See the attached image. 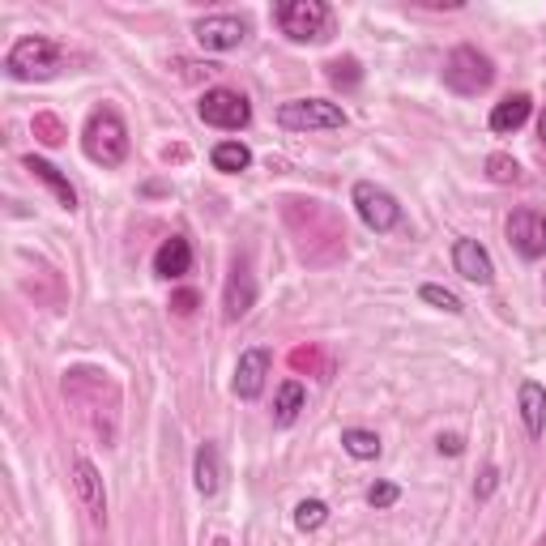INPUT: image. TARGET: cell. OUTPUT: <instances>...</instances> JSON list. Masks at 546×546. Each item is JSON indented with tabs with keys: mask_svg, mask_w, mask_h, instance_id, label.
<instances>
[{
	"mask_svg": "<svg viewBox=\"0 0 546 546\" xmlns=\"http://www.w3.org/2000/svg\"><path fill=\"white\" fill-rule=\"evenodd\" d=\"M244 39H248V18H235V13H210V18L197 22V43L205 52H235Z\"/></svg>",
	"mask_w": 546,
	"mask_h": 546,
	"instance_id": "obj_8",
	"label": "cell"
},
{
	"mask_svg": "<svg viewBox=\"0 0 546 546\" xmlns=\"http://www.w3.org/2000/svg\"><path fill=\"white\" fill-rule=\"evenodd\" d=\"M453 269L461 273L465 282H474V286H491L495 282L491 252L478 244V239H457V244H453Z\"/></svg>",
	"mask_w": 546,
	"mask_h": 546,
	"instance_id": "obj_12",
	"label": "cell"
},
{
	"mask_svg": "<svg viewBox=\"0 0 546 546\" xmlns=\"http://www.w3.org/2000/svg\"><path fill=\"white\" fill-rule=\"evenodd\" d=\"M197 116L210 124V128H227V133H239V128H248V120H252V103H248L239 90L214 86V90L201 94Z\"/></svg>",
	"mask_w": 546,
	"mask_h": 546,
	"instance_id": "obj_7",
	"label": "cell"
},
{
	"mask_svg": "<svg viewBox=\"0 0 546 546\" xmlns=\"http://www.w3.org/2000/svg\"><path fill=\"white\" fill-rule=\"evenodd\" d=\"M64 69V52L56 39L47 35H26L9 47L5 56V73L13 82H47V77H56Z\"/></svg>",
	"mask_w": 546,
	"mask_h": 546,
	"instance_id": "obj_1",
	"label": "cell"
},
{
	"mask_svg": "<svg viewBox=\"0 0 546 546\" xmlns=\"http://www.w3.org/2000/svg\"><path fill=\"white\" fill-rule=\"evenodd\" d=\"M538 137H542V146H546V111L538 116Z\"/></svg>",
	"mask_w": 546,
	"mask_h": 546,
	"instance_id": "obj_31",
	"label": "cell"
},
{
	"mask_svg": "<svg viewBox=\"0 0 546 546\" xmlns=\"http://www.w3.org/2000/svg\"><path fill=\"white\" fill-rule=\"evenodd\" d=\"M73 487H77V500L90 512L94 525H107V491H103V474L94 470V461L77 457L73 461Z\"/></svg>",
	"mask_w": 546,
	"mask_h": 546,
	"instance_id": "obj_11",
	"label": "cell"
},
{
	"mask_svg": "<svg viewBox=\"0 0 546 546\" xmlns=\"http://www.w3.org/2000/svg\"><path fill=\"white\" fill-rule=\"evenodd\" d=\"M303 406H308V389H303L299 380H282L278 384V397H273V423L278 427H291Z\"/></svg>",
	"mask_w": 546,
	"mask_h": 546,
	"instance_id": "obj_19",
	"label": "cell"
},
{
	"mask_svg": "<svg viewBox=\"0 0 546 546\" xmlns=\"http://www.w3.org/2000/svg\"><path fill=\"white\" fill-rule=\"evenodd\" d=\"M192 487H197V495H218V487H222V457H218V444H210L205 440L201 448H197V461H192Z\"/></svg>",
	"mask_w": 546,
	"mask_h": 546,
	"instance_id": "obj_17",
	"label": "cell"
},
{
	"mask_svg": "<svg viewBox=\"0 0 546 546\" xmlns=\"http://www.w3.org/2000/svg\"><path fill=\"white\" fill-rule=\"evenodd\" d=\"M171 303H175V312H180V316H188L192 308H197V295H192V291H180V295H175Z\"/></svg>",
	"mask_w": 546,
	"mask_h": 546,
	"instance_id": "obj_30",
	"label": "cell"
},
{
	"mask_svg": "<svg viewBox=\"0 0 546 546\" xmlns=\"http://www.w3.org/2000/svg\"><path fill=\"white\" fill-rule=\"evenodd\" d=\"M487 175H491V184H517L521 180V167L512 163L508 154H491L487 158Z\"/></svg>",
	"mask_w": 546,
	"mask_h": 546,
	"instance_id": "obj_24",
	"label": "cell"
},
{
	"mask_svg": "<svg viewBox=\"0 0 546 546\" xmlns=\"http://www.w3.org/2000/svg\"><path fill=\"white\" fill-rule=\"evenodd\" d=\"M401 500V487L397 483H376V487H367V504L372 508H393Z\"/></svg>",
	"mask_w": 546,
	"mask_h": 546,
	"instance_id": "obj_26",
	"label": "cell"
},
{
	"mask_svg": "<svg viewBox=\"0 0 546 546\" xmlns=\"http://www.w3.org/2000/svg\"><path fill=\"white\" fill-rule=\"evenodd\" d=\"M529 111H534L529 94H508V99H500L491 107V133H517V128L529 120Z\"/></svg>",
	"mask_w": 546,
	"mask_h": 546,
	"instance_id": "obj_18",
	"label": "cell"
},
{
	"mask_svg": "<svg viewBox=\"0 0 546 546\" xmlns=\"http://www.w3.org/2000/svg\"><path fill=\"white\" fill-rule=\"evenodd\" d=\"M325 521H329V504L325 500H303L295 508V525L303 529V534H312V529H320Z\"/></svg>",
	"mask_w": 546,
	"mask_h": 546,
	"instance_id": "obj_23",
	"label": "cell"
},
{
	"mask_svg": "<svg viewBox=\"0 0 546 546\" xmlns=\"http://www.w3.org/2000/svg\"><path fill=\"white\" fill-rule=\"evenodd\" d=\"M210 163L222 175H239V171L252 167V150L244 146V141H218V146L210 150Z\"/></svg>",
	"mask_w": 546,
	"mask_h": 546,
	"instance_id": "obj_20",
	"label": "cell"
},
{
	"mask_svg": "<svg viewBox=\"0 0 546 546\" xmlns=\"http://www.w3.org/2000/svg\"><path fill=\"white\" fill-rule=\"evenodd\" d=\"M269 363H273V355H269L265 346H252V350H244V355H239L235 380H231V389H235L239 401H256V397H261L265 376H269Z\"/></svg>",
	"mask_w": 546,
	"mask_h": 546,
	"instance_id": "obj_10",
	"label": "cell"
},
{
	"mask_svg": "<svg viewBox=\"0 0 546 546\" xmlns=\"http://www.w3.org/2000/svg\"><path fill=\"white\" fill-rule=\"evenodd\" d=\"M273 22L291 43H320L333 30V9L325 0H282L273 9Z\"/></svg>",
	"mask_w": 546,
	"mask_h": 546,
	"instance_id": "obj_3",
	"label": "cell"
},
{
	"mask_svg": "<svg viewBox=\"0 0 546 546\" xmlns=\"http://www.w3.org/2000/svg\"><path fill=\"white\" fill-rule=\"evenodd\" d=\"M82 150L99 167H124L128 158V128L116 107H99L82 128Z\"/></svg>",
	"mask_w": 546,
	"mask_h": 546,
	"instance_id": "obj_2",
	"label": "cell"
},
{
	"mask_svg": "<svg viewBox=\"0 0 546 546\" xmlns=\"http://www.w3.org/2000/svg\"><path fill=\"white\" fill-rule=\"evenodd\" d=\"M256 303V278L248 269V256H235L231 265V278H227V295H222V308H227V320L248 316Z\"/></svg>",
	"mask_w": 546,
	"mask_h": 546,
	"instance_id": "obj_13",
	"label": "cell"
},
{
	"mask_svg": "<svg viewBox=\"0 0 546 546\" xmlns=\"http://www.w3.org/2000/svg\"><path fill=\"white\" fill-rule=\"evenodd\" d=\"M35 128L43 133L47 146H56V141H60V128H56V120H52V116H39V120H35Z\"/></svg>",
	"mask_w": 546,
	"mask_h": 546,
	"instance_id": "obj_27",
	"label": "cell"
},
{
	"mask_svg": "<svg viewBox=\"0 0 546 546\" xmlns=\"http://www.w3.org/2000/svg\"><path fill=\"white\" fill-rule=\"evenodd\" d=\"M508 244L517 248L525 261L546 256V214L542 210H517L508 218Z\"/></svg>",
	"mask_w": 546,
	"mask_h": 546,
	"instance_id": "obj_9",
	"label": "cell"
},
{
	"mask_svg": "<svg viewBox=\"0 0 546 546\" xmlns=\"http://www.w3.org/2000/svg\"><path fill=\"white\" fill-rule=\"evenodd\" d=\"M419 299L423 303H431V308H440V312H448V316H461L465 312V303L448 291V286H436V282H427L423 291H419Z\"/></svg>",
	"mask_w": 546,
	"mask_h": 546,
	"instance_id": "obj_22",
	"label": "cell"
},
{
	"mask_svg": "<svg viewBox=\"0 0 546 546\" xmlns=\"http://www.w3.org/2000/svg\"><path fill=\"white\" fill-rule=\"evenodd\" d=\"M342 448L355 461H376L380 457V436H376V431H367V427H346L342 431Z\"/></svg>",
	"mask_w": 546,
	"mask_h": 546,
	"instance_id": "obj_21",
	"label": "cell"
},
{
	"mask_svg": "<svg viewBox=\"0 0 546 546\" xmlns=\"http://www.w3.org/2000/svg\"><path fill=\"white\" fill-rule=\"evenodd\" d=\"M517 401H521V423L529 431V440H542V431H546V389L538 380H521Z\"/></svg>",
	"mask_w": 546,
	"mask_h": 546,
	"instance_id": "obj_16",
	"label": "cell"
},
{
	"mask_svg": "<svg viewBox=\"0 0 546 546\" xmlns=\"http://www.w3.org/2000/svg\"><path fill=\"white\" fill-rule=\"evenodd\" d=\"M188 269H192L188 239H184V235L163 239V244H158V252H154V273H158V278H163V282H180Z\"/></svg>",
	"mask_w": 546,
	"mask_h": 546,
	"instance_id": "obj_15",
	"label": "cell"
},
{
	"mask_svg": "<svg viewBox=\"0 0 546 546\" xmlns=\"http://www.w3.org/2000/svg\"><path fill=\"white\" fill-rule=\"evenodd\" d=\"M350 201H355V210L363 218V227L367 231H376V235H389L397 227H406V214H401V205L389 188H380L372 180H359L355 192H350Z\"/></svg>",
	"mask_w": 546,
	"mask_h": 546,
	"instance_id": "obj_5",
	"label": "cell"
},
{
	"mask_svg": "<svg viewBox=\"0 0 546 546\" xmlns=\"http://www.w3.org/2000/svg\"><path fill=\"white\" fill-rule=\"evenodd\" d=\"M495 483H500V474H495V465H491V470H483V483H478V487H474V495H478V500H491V491H495Z\"/></svg>",
	"mask_w": 546,
	"mask_h": 546,
	"instance_id": "obj_28",
	"label": "cell"
},
{
	"mask_svg": "<svg viewBox=\"0 0 546 546\" xmlns=\"http://www.w3.org/2000/svg\"><path fill=\"white\" fill-rule=\"evenodd\" d=\"M278 124L291 133H333L346 124V111L329 99H291L278 107Z\"/></svg>",
	"mask_w": 546,
	"mask_h": 546,
	"instance_id": "obj_6",
	"label": "cell"
},
{
	"mask_svg": "<svg viewBox=\"0 0 546 546\" xmlns=\"http://www.w3.org/2000/svg\"><path fill=\"white\" fill-rule=\"evenodd\" d=\"M22 167H26L30 175H35V180H39L47 192H52L56 205H60L64 214H73V210H77V188L69 184V175H60L56 163H47V158H39V154H26V158H22Z\"/></svg>",
	"mask_w": 546,
	"mask_h": 546,
	"instance_id": "obj_14",
	"label": "cell"
},
{
	"mask_svg": "<svg viewBox=\"0 0 546 546\" xmlns=\"http://www.w3.org/2000/svg\"><path fill=\"white\" fill-rule=\"evenodd\" d=\"M359 77H363L359 73V60H350V56L346 60H329V82L333 86H346L350 90V86H359Z\"/></svg>",
	"mask_w": 546,
	"mask_h": 546,
	"instance_id": "obj_25",
	"label": "cell"
},
{
	"mask_svg": "<svg viewBox=\"0 0 546 546\" xmlns=\"http://www.w3.org/2000/svg\"><path fill=\"white\" fill-rule=\"evenodd\" d=\"M491 82H495V64H491L487 52H478V47H470V43H461V47L448 52V60H444V86L453 90V94H461V99H474V94L491 90Z\"/></svg>",
	"mask_w": 546,
	"mask_h": 546,
	"instance_id": "obj_4",
	"label": "cell"
},
{
	"mask_svg": "<svg viewBox=\"0 0 546 546\" xmlns=\"http://www.w3.org/2000/svg\"><path fill=\"white\" fill-rule=\"evenodd\" d=\"M436 448H440V453H448V457H461V453H465L461 436H440V440H436Z\"/></svg>",
	"mask_w": 546,
	"mask_h": 546,
	"instance_id": "obj_29",
	"label": "cell"
}]
</instances>
